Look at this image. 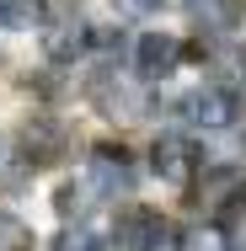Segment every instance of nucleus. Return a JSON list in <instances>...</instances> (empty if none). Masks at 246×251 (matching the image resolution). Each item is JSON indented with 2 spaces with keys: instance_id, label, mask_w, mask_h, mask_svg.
Here are the masks:
<instances>
[{
  "instance_id": "nucleus-1",
  "label": "nucleus",
  "mask_w": 246,
  "mask_h": 251,
  "mask_svg": "<svg viewBox=\"0 0 246 251\" xmlns=\"http://www.w3.org/2000/svg\"><path fill=\"white\" fill-rule=\"evenodd\" d=\"M182 118L193 123V128H230L236 118H241V97H230V91H219V86H198L182 97Z\"/></svg>"
},
{
  "instance_id": "nucleus-2",
  "label": "nucleus",
  "mask_w": 246,
  "mask_h": 251,
  "mask_svg": "<svg viewBox=\"0 0 246 251\" xmlns=\"http://www.w3.org/2000/svg\"><path fill=\"white\" fill-rule=\"evenodd\" d=\"M150 160H155V176L161 182H177L182 187V182H193V171H198V145L188 134H161Z\"/></svg>"
},
{
  "instance_id": "nucleus-3",
  "label": "nucleus",
  "mask_w": 246,
  "mask_h": 251,
  "mask_svg": "<svg viewBox=\"0 0 246 251\" xmlns=\"http://www.w3.org/2000/svg\"><path fill=\"white\" fill-rule=\"evenodd\" d=\"M177 64H182V43L166 38V32H145V38L134 43V70H139V80H166Z\"/></svg>"
},
{
  "instance_id": "nucleus-4",
  "label": "nucleus",
  "mask_w": 246,
  "mask_h": 251,
  "mask_svg": "<svg viewBox=\"0 0 246 251\" xmlns=\"http://www.w3.org/2000/svg\"><path fill=\"white\" fill-rule=\"evenodd\" d=\"M161 241H166L161 214H150V208H129V214L118 219V251H155Z\"/></svg>"
},
{
  "instance_id": "nucleus-5",
  "label": "nucleus",
  "mask_w": 246,
  "mask_h": 251,
  "mask_svg": "<svg viewBox=\"0 0 246 251\" xmlns=\"http://www.w3.org/2000/svg\"><path fill=\"white\" fill-rule=\"evenodd\" d=\"M129 182H134V176H129V155L102 145V150L91 155V187H97V193H123Z\"/></svg>"
},
{
  "instance_id": "nucleus-6",
  "label": "nucleus",
  "mask_w": 246,
  "mask_h": 251,
  "mask_svg": "<svg viewBox=\"0 0 246 251\" xmlns=\"http://www.w3.org/2000/svg\"><path fill=\"white\" fill-rule=\"evenodd\" d=\"M0 27H5V32H32V27H43V0H0Z\"/></svg>"
},
{
  "instance_id": "nucleus-7",
  "label": "nucleus",
  "mask_w": 246,
  "mask_h": 251,
  "mask_svg": "<svg viewBox=\"0 0 246 251\" xmlns=\"http://www.w3.org/2000/svg\"><path fill=\"white\" fill-rule=\"evenodd\" d=\"M86 38H91V32H86L81 22H59V27L49 32V53L54 59H75V53L86 49Z\"/></svg>"
},
{
  "instance_id": "nucleus-8",
  "label": "nucleus",
  "mask_w": 246,
  "mask_h": 251,
  "mask_svg": "<svg viewBox=\"0 0 246 251\" xmlns=\"http://www.w3.org/2000/svg\"><path fill=\"white\" fill-rule=\"evenodd\" d=\"M193 16H198V27H230L236 16H241V0H198L193 5Z\"/></svg>"
},
{
  "instance_id": "nucleus-9",
  "label": "nucleus",
  "mask_w": 246,
  "mask_h": 251,
  "mask_svg": "<svg viewBox=\"0 0 246 251\" xmlns=\"http://www.w3.org/2000/svg\"><path fill=\"white\" fill-rule=\"evenodd\" d=\"M177 251H225V235L214 225H193V230L177 235Z\"/></svg>"
},
{
  "instance_id": "nucleus-10",
  "label": "nucleus",
  "mask_w": 246,
  "mask_h": 251,
  "mask_svg": "<svg viewBox=\"0 0 246 251\" xmlns=\"http://www.w3.org/2000/svg\"><path fill=\"white\" fill-rule=\"evenodd\" d=\"M0 251H32V230L16 214H0Z\"/></svg>"
},
{
  "instance_id": "nucleus-11",
  "label": "nucleus",
  "mask_w": 246,
  "mask_h": 251,
  "mask_svg": "<svg viewBox=\"0 0 246 251\" xmlns=\"http://www.w3.org/2000/svg\"><path fill=\"white\" fill-rule=\"evenodd\" d=\"M54 150H59V128H54V123H32V128H27V155L49 160Z\"/></svg>"
},
{
  "instance_id": "nucleus-12",
  "label": "nucleus",
  "mask_w": 246,
  "mask_h": 251,
  "mask_svg": "<svg viewBox=\"0 0 246 251\" xmlns=\"http://www.w3.org/2000/svg\"><path fill=\"white\" fill-rule=\"evenodd\" d=\"M236 193H241V176H236V171H214V176H209V187H203V198L214 203V208H219V203H230Z\"/></svg>"
},
{
  "instance_id": "nucleus-13",
  "label": "nucleus",
  "mask_w": 246,
  "mask_h": 251,
  "mask_svg": "<svg viewBox=\"0 0 246 251\" xmlns=\"http://www.w3.org/2000/svg\"><path fill=\"white\" fill-rule=\"evenodd\" d=\"M54 251H102V241L91 235V230H64V235H59V246H54Z\"/></svg>"
},
{
  "instance_id": "nucleus-14",
  "label": "nucleus",
  "mask_w": 246,
  "mask_h": 251,
  "mask_svg": "<svg viewBox=\"0 0 246 251\" xmlns=\"http://www.w3.org/2000/svg\"><path fill=\"white\" fill-rule=\"evenodd\" d=\"M112 5H118V16H150L161 0H112Z\"/></svg>"
}]
</instances>
